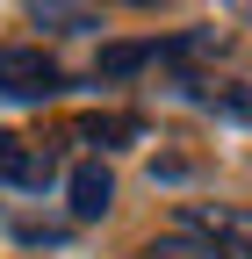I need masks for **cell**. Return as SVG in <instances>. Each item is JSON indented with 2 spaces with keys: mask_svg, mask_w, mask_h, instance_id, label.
Wrapping results in <instances>:
<instances>
[{
  "mask_svg": "<svg viewBox=\"0 0 252 259\" xmlns=\"http://www.w3.org/2000/svg\"><path fill=\"white\" fill-rule=\"evenodd\" d=\"M65 194H72V216H79V223H94V216H108L115 180H108V166H101V158H87V166H72Z\"/></svg>",
  "mask_w": 252,
  "mask_h": 259,
  "instance_id": "obj_3",
  "label": "cell"
},
{
  "mask_svg": "<svg viewBox=\"0 0 252 259\" xmlns=\"http://www.w3.org/2000/svg\"><path fill=\"white\" fill-rule=\"evenodd\" d=\"M180 223H187V231H209L231 259H252V209H209V202H195Z\"/></svg>",
  "mask_w": 252,
  "mask_h": 259,
  "instance_id": "obj_2",
  "label": "cell"
},
{
  "mask_svg": "<svg viewBox=\"0 0 252 259\" xmlns=\"http://www.w3.org/2000/svg\"><path fill=\"white\" fill-rule=\"evenodd\" d=\"M29 22L51 29V36H87V29H101L94 8H29Z\"/></svg>",
  "mask_w": 252,
  "mask_h": 259,
  "instance_id": "obj_6",
  "label": "cell"
},
{
  "mask_svg": "<svg viewBox=\"0 0 252 259\" xmlns=\"http://www.w3.org/2000/svg\"><path fill=\"white\" fill-rule=\"evenodd\" d=\"M209 108H224L231 122H252V87H238V79H231V87H216V94H209Z\"/></svg>",
  "mask_w": 252,
  "mask_h": 259,
  "instance_id": "obj_8",
  "label": "cell"
},
{
  "mask_svg": "<svg viewBox=\"0 0 252 259\" xmlns=\"http://www.w3.org/2000/svg\"><path fill=\"white\" fill-rule=\"evenodd\" d=\"M58 87H65V72H58L51 51H36V44H8L0 51V94L8 101H51Z\"/></svg>",
  "mask_w": 252,
  "mask_h": 259,
  "instance_id": "obj_1",
  "label": "cell"
},
{
  "mask_svg": "<svg viewBox=\"0 0 252 259\" xmlns=\"http://www.w3.org/2000/svg\"><path fill=\"white\" fill-rule=\"evenodd\" d=\"M22 173H29V144L15 130H0V180H22Z\"/></svg>",
  "mask_w": 252,
  "mask_h": 259,
  "instance_id": "obj_9",
  "label": "cell"
},
{
  "mask_svg": "<svg viewBox=\"0 0 252 259\" xmlns=\"http://www.w3.org/2000/svg\"><path fill=\"white\" fill-rule=\"evenodd\" d=\"M151 58H159V44H108L94 72H101V79H130V72H144Z\"/></svg>",
  "mask_w": 252,
  "mask_h": 259,
  "instance_id": "obj_5",
  "label": "cell"
},
{
  "mask_svg": "<svg viewBox=\"0 0 252 259\" xmlns=\"http://www.w3.org/2000/svg\"><path fill=\"white\" fill-rule=\"evenodd\" d=\"M137 137H144V122H137V115H87V122H79V144H101V151L137 144Z\"/></svg>",
  "mask_w": 252,
  "mask_h": 259,
  "instance_id": "obj_4",
  "label": "cell"
},
{
  "mask_svg": "<svg viewBox=\"0 0 252 259\" xmlns=\"http://www.w3.org/2000/svg\"><path fill=\"white\" fill-rule=\"evenodd\" d=\"M151 259H231V252L216 245V238H159Z\"/></svg>",
  "mask_w": 252,
  "mask_h": 259,
  "instance_id": "obj_7",
  "label": "cell"
}]
</instances>
